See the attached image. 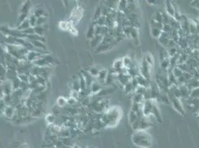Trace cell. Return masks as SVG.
I'll list each match as a JSON object with an SVG mask.
<instances>
[{
	"label": "cell",
	"instance_id": "6da1fadb",
	"mask_svg": "<svg viewBox=\"0 0 199 148\" xmlns=\"http://www.w3.org/2000/svg\"><path fill=\"white\" fill-rule=\"evenodd\" d=\"M134 141H138L137 144L139 146L149 147L151 146V136L143 130H139L134 135L133 137Z\"/></svg>",
	"mask_w": 199,
	"mask_h": 148
},
{
	"label": "cell",
	"instance_id": "7a4b0ae2",
	"mask_svg": "<svg viewBox=\"0 0 199 148\" xmlns=\"http://www.w3.org/2000/svg\"><path fill=\"white\" fill-rule=\"evenodd\" d=\"M170 102H171V104L172 105L174 109L177 111L179 114L182 115V116H184V115L185 114V110H184V106H183L182 103H181V102H180V99L176 98V97H174L173 99H171Z\"/></svg>",
	"mask_w": 199,
	"mask_h": 148
},
{
	"label": "cell",
	"instance_id": "3957f363",
	"mask_svg": "<svg viewBox=\"0 0 199 148\" xmlns=\"http://www.w3.org/2000/svg\"><path fill=\"white\" fill-rule=\"evenodd\" d=\"M151 65H149L146 61V60L143 59L142 61L141 67L140 68V74L145 77L146 78L149 80L150 78V70H151Z\"/></svg>",
	"mask_w": 199,
	"mask_h": 148
},
{
	"label": "cell",
	"instance_id": "277c9868",
	"mask_svg": "<svg viewBox=\"0 0 199 148\" xmlns=\"http://www.w3.org/2000/svg\"><path fill=\"white\" fill-rule=\"evenodd\" d=\"M171 39H172V38H171L170 34H169L167 33H165L163 31L161 36L158 38V42L163 48H167L169 42H170Z\"/></svg>",
	"mask_w": 199,
	"mask_h": 148
},
{
	"label": "cell",
	"instance_id": "5b68a950",
	"mask_svg": "<svg viewBox=\"0 0 199 148\" xmlns=\"http://www.w3.org/2000/svg\"><path fill=\"white\" fill-rule=\"evenodd\" d=\"M42 56H43V55L36 52V51L30 50L27 54V56H26V59H27V61H29V62L30 61L34 62V61H36L37 59H40Z\"/></svg>",
	"mask_w": 199,
	"mask_h": 148
},
{
	"label": "cell",
	"instance_id": "8992f818",
	"mask_svg": "<svg viewBox=\"0 0 199 148\" xmlns=\"http://www.w3.org/2000/svg\"><path fill=\"white\" fill-rule=\"evenodd\" d=\"M132 76L129 74H125V73H118V80L120 83L124 87L125 85L131 81Z\"/></svg>",
	"mask_w": 199,
	"mask_h": 148
},
{
	"label": "cell",
	"instance_id": "52a82bcc",
	"mask_svg": "<svg viewBox=\"0 0 199 148\" xmlns=\"http://www.w3.org/2000/svg\"><path fill=\"white\" fill-rule=\"evenodd\" d=\"M166 10L165 11L167 13L169 16H170L171 17H173L175 16V6H174V4L172 3V2L171 1H166Z\"/></svg>",
	"mask_w": 199,
	"mask_h": 148
},
{
	"label": "cell",
	"instance_id": "ba28073f",
	"mask_svg": "<svg viewBox=\"0 0 199 148\" xmlns=\"http://www.w3.org/2000/svg\"><path fill=\"white\" fill-rule=\"evenodd\" d=\"M81 74L83 75V76L84 77L85 82H86L87 87L89 88V87H91V85H92V83L94 82V80H93L94 76H92L90 74V73H89V71H86V70L82 71Z\"/></svg>",
	"mask_w": 199,
	"mask_h": 148
},
{
	"label": "cell",
	"instance_id": "9c48e42d",
	"mask_svg": "<svg viewBox=\"0 0 199 148\" xmlns=\"http://www.w3.org/2000/svg\"><path fill=\"white\" fill-rule=\"evenodd\" d=\"M185 85L190 90H194V89H196V88H198L199 79H198V78H192V79L188 81V82L185 84Z\"/></svg>",
	"mask_w": 199,
	"mask_h": 148
},
{
	"label": "cell",
	"instance_id": "30bf717a",
	"mask_svg": "<svg viewBox=\"0 0 199 148\" xmlns=\"http://www.w3.org/2000/svg\"><path fill=\"white\" fill-rule=\"evenodd\" d=\"M103 38V36H101V35H97V36H94L92 39H90L91 46L92 48H97L102 42Z\"/></svg>",
	"mask_w": 199,
	"mask_h": 148
},
{
	"label": "cell",
	"instance_id": "8fae6325",
	"mask_svg": "<svg viewBox=\"0 0 199 148\" xmlns=\"http://www.w3.org/2000/svg\"><path fill=\"white\" fill-rule=\"evenodd\" d=\"M135 78H137V80H138V85H140V86H143V87H149L150 86V82L149 79H147V78H146L145 77H143L142 75H138V76H136Z\"/></svg>",
	"mask_w": 199,
	"mask_h": 148
},
{
	"label": "cell",
	"instance_id": "7c38bea8",
	"mask_svg": "<svg viewBox=\"0 0 199 148\" xmlns=\"http://www.w3.org/2000/svg\"><path fill=\"white\" fill-rule=\"evenodd\" d=\"M123 67H124V65H123V59H118L114 61V65H113V69H114L115 73L118 74Z\"/></svg>",
	"mask_w": 199,
	"mask_h": 148
},
{
	"label": "cell",
	"instance_id": "4fadbf2b",
	"mask_svg": "<svg viewBox=\"0 0 199 148\" xmlns=\"http://www.w3.org/2000/svg\"><path fill=\"white\" fill-rule=\"evenodd\" d=\"M108 71L106 69H101L99 72L98 75H97V82H106V79L107 78Z\"/></svg>",
	"mask_w": 199,
	"mask_h": 148
},
{
	"label": "cell",
	"instance_id": "5bb4252c",
	"mask_svg": "<svg viewBox=\"0 0 199 148\" xmlns=\"http://www.w3.org/2000/svg\"><path fill=\"white\" fill-rule=\"evenodd\" d=\"M4 114L8 118H11L15 114V108L13 106H7L4 110Z\"/></svg>",
	"mask_w": 199,
	"mask_h": 148
},
{
	"label": "cell",
	"instance_id": "9a60e30c",
	"mask_svg": "<svg viewBox=\"0 0 199 148\" xmlns=\"http://www.w3.org/2000/svg\"><path fill=\"white\" fill-rule=\"evenodd\" d=\"M90 89L91 93H99L102 90V87L101 85H100L99 82H94L92 83V85H91V87H89Z\"/></svg>",
	"mask_w": 199,
	"mask_h": 148
},
{
	"label": "cell",
	"instance_id": "2e32d148",
	"mask_svg": "<svg viewBox=\"0 0 199 148\" xmlns=\"http://www.w3.org/2000/svg\"><path fill=\"white\" fill-rule=\"evenodd\" d=\"M151 114L155 116L157 121H159V122H161V116H160V113L158 110V107L154 104L153 107H152V110H151Z\"/></svg>",
	"mask_w": 199,
	"mask_h": 148
},
{
	"label": "cell",
	"instance_id": "e0dca14e",
	"mask_svg": "<svg viewBox=\"0 0 199 148\" xmlns=\"http://www.w3.org/2000/svg\"><path fill=\"white\" fill-rule=\"evenodd\" d=\"M33 63L36 65V66L40 67V68H45V66H48V65H50L48 61H46V60L44 58H43V56H42L40 59H37L36 61H35L34 62H33Z\"/></svg>",
	"mask_w": 199,
	"mask_h": 148
},
{
	"label": "cell",
	"instance_id": "ac0fdd59",
	"mask_svg": "<svg viewBox=\"0 0 199 148\" xmlns=\"http://www.w3.org/2000/svg\"><path fill=\"white\" fill-rule=\"evenodd\" d=\"M31 27V23H30V21H29L28 19H27L26 20H25L24 22H22L20 25H19V27H18V30L20 31H23L25 30H27L28 28Z\"/></svg>",
	"mask_w": 199,
	"mask_h": 148
},
{
	"label": "cell",
	"instance_id": "d6986e66",
	"mask_svg": "<svg viewBox=\"0 0 199 148\" xmlns=\"http://www.w3.org/2000/svg\"><path fill=\"white\" fill-rule=\"evenodd\" d=\"M144 101H145V99L143 95L135 93L134 96H133V102H134V103L142 104V103L144 102Z\"/></svg>",
	"mask_w": 199,
	"mask_h": 148
},
{
	"label": "cell",
	"instance_id": "ffe728a7",
	"mask_svg": "<svg viewBox=\"0 0 199 148\" xmlns=\"http://www.w3.org/2000/svg\"><path fill=\"white\" fill-rule=\"evenodd\" d=\"M138 120V115L134 111L131 110L129 112V123L131 124H134L135 121H137Z\"/></svg>",
	"mask_w": 199,
	"mask_h": 148
},
{
	"label": "cell",
	"instance_id": "44dd1931",
	"mask_svg": "<svg viewBox=\"0 0 199 148\" xmlns=\"http://www.w3.org/2000/svg\"><path fill=\"white\" fill-rule=\"evenodd\" d=\"M31 43L34 46V48H37V49H40V50H46V46L45 45L44 42L40 41H31Z\"/></svg>",
	"mask_w": 199,
	"mask_h": 148
},
{
	"label": "cell",
	"instance_id": "7402d4cb",
	"mask_svg": "<svg viewBox=\"0 0 199 148\" xmlns=\"http://www.w3.org/2000/svg\"><path fill=\"white\" fill-rule=\"evenodd\" d=\"M31 2H29V1H27V2H25V3L22 5V8H21V11H20L21 14H28V10H30V8H31Z\"/></svg>",
	"mask_w": 199,
	"mask_h": 148
},
{
	"label": "cell",
	"instance_id": "603a6c76",
	"mask_svg": "<svg viewBox=\"0 0 199 148\" xmlns=\"http://www.w3.org/2000/svg\"><path fill=\"white\" fill-rule=\"evenodd\" d=\"M128 6V2L127 1H120L119 3H118V11L119 12H124L125 10L126 9V8H127Z\"/></svg>",
	"mask_w": 199,
	"mask_h": 148
},
{
	"label": "cell",
	"instance_id": "cb8c5ba5",
	"mask_svg": "<svg viewBox=\"0 0 199 148\" xmlns=\"http://www.w3.org/2000/svg\"><path fill=\"white\" fill-rule=\"evenodd\" d=\"M106 16H101L100 18H99L97 20L94 21V23H95V25L98 26H106Z\"/></svg>",
	"mask_w": 199,
	"mask_h": 148
},
{
	"label": "cell",
	"instance_id": "d4e9b609",
	"mask_svg": "<svg viewBox=\"0 0 199 148\" xmlns=\"http://www.w3.org/2000/svg\"><path fill=\"white\" fill-rule=\"evenodd\" d=\"M150 25H151V28H159V29L163 30V24L160 23V22H157V21L154 20L153 19H151L150 22Z\"/></svg>",
	"mask_w": 199,
	"mask_h": 148
},
{
	"label": "cell",
	"instance_id": "484cf974",
	"mask_svg": "<svg viewBox=\"0 0 199 148\" xmlns=\"http://www.w3.org/2000/svg\"><path fill=\"white\" fill-rule=\"evenodd\" d=\"M163 30L159 29V28H151V33L155 38L158 39L161 36Z\"/></svg>",
	"mask_w": 199,
	"mask_h": 148
},
{
	"label": "cell",
	"instance_id": "4316f807",
	"mask_svg": "<svg viewBox=\"0 0 199 148\" xmlns=\"http://www.w3.org/2000/svg\"><path fill=\"white\" fill-rule=\"evenodd\" d=\"M172 73H173L174 76H175L177 78L181 77L183 76V74H184V72H183L182 70H180V68H179L178 67H177V66L172 69Z\"/></svg>",
	"mask_w": 199,
	"mask_h": 148
},
{
	"label": "cell",
	"instance_id": "83f0119b",
	"mask_svg": "<svg viewBox=\"0 0 199 148\" xmlns=\"http://www.w3.org/2000/svg\"><path fill=\"white\" fill-rule=\"evenodd\" d=\"M123 65H124L125 68H126L127 69H129L132 66V61L129 57H127V56L124 57L123 59Z\"/></svg>",
	"mask_w": 199,
	"mask_h": 148
},
{
	"label": "cell",
	"instance_id": "f1b7e54d",
	"mask_svg": "<svg viewBox=\"0 0 199 148\" xmlns=\"http://www.w3.org/2000/svg\"><path fill=\"white\" fill-rule=\"evenodd\" d=\"M94 27L95 25H91L89 27V30H88V32H87V38L89 39H92L94 36H95V33H94Z\"/></svg>",
	"mask_w": 199,
	"mask_h": 148
},
{
	"label": "cell",
	"instance_id": "f546056e",
	"mask_svg": "<svg viewBox=\"0 0 199 148\" xmlns=\"http://www.w3.org/2000/svg\"><path fill=\"white\" fill-rule=\"evenodd\" d=\"M56 103H57V105L59 107H63L68 104V99H65V98L63 97H59L57 101H56Z\"/></svg>",
	"mask_w": 199,
	"mask_h": 148
},
{
	"label": "cell",
	"instance_id": "4dcf8cb0",
	"mask_svg": "<svg viewBox=\"0 0 199 148\" xmlns=\"http://www.w3.org/2000/svg\"><path fill=\"white\" fill-rule=\"evenodd\" d=\"M28 19L30 21V23H31V27H35L36 26H37V17L36 16L32 14L31 16L29 17Z\"/></svg>",
	"mask_w": 199,
	"mask_h": 148
},
{
	"label": "cell",
	"instance_id": "1f68e13d",
	"mask_svg": "<svg viewBox=\"0 0 199 148\" xmlns=\"http://www.w3.org/2000/svg\"><path fill=\"white\" fill-rule=\"evenodd\" d=\"M133 90H134V87H133L132 83L131 82V81H130L129 83L126 84V85L124 86V90L126 94H129V93H132Z\"/></svg>",
	"mask_w": 199,
	"mask_h": 148
},
{
	"label": "cell",
	"instance_id": "d6a6232c",
	"mask_svg": "<svg viewBox=\"0 0 199 148\" xmlns=\"http://www.w3.org/2000/svg\"><path fill=\"white\" fill-rule=\"evenodd\" d=\"M34 28V32L35 33L37 34L38 36H43V33H44V29H43V26H36Z\"/></svg>",
	"mask_w": 199,
	"mask_h": 148
},
{
	"label": "cell",
	"instance_id": "836d02e7",
	"mask_svg": "<svg viewBox=\"0 0 199 148\" xmlns=\"http://www.w3.org/2000/svg\"><path fill=\"white\" fill-rule=\"evenodd\" d=\"M153 19L154 20L157 21V22H160V23H163V15H162L161 12H160V10L158 11V12L155 14Z\"/></svg>",
	"mask_w": 199,
	"mask_h": 148
},
{
	"label": "cell",
	"instance_id": "e575fe53",
	"mask_svg": "<svg viewBox=\"0 0 199 148\" xmlns=\"http://www.w3.org/2000/svg\"><path fill=\"white\" fill-rule=\"evenodd\" d=\"M34 15L36 16L37 18L41 16H45V11L43 8H37L34 10Z\"/></svg>",
	"mask_w": 199,
	"mask_h": 148
},
{
	"label": "cell",
	"instance_id": "d590c367",
	"mask_svg": "<svg viewBox=\"0 0 199 148\" xmlns=\"http://www.w3.org/2000/svg\"><path fill=\"white\" fill-rule=\"evenodd\" d=\"M192 99H199V87L198 88L194 89V90H191L190 97Z\"/></svg>",
	"mask_w": 199,
	"mask_h": 148
},
{
	"label": "cell",
	"instance_id": "8d00e7d4",
	"mask_svg": "<svg viewBox=\"0 0 199 148\" xmlns=\"http://www.w3.org/2000/svg\"><path fill=\"white\" fill-rule=\"evenodd\" d=\"M131 37L134 39V40H137L138 39V28L132 27V29L131 31Z\"/></svg>",
	"mask_w": 199,
	"mask_h": 148
},
{
	"label": "cell",
	"instance_id": "74e56055",
	"mask_svg": "<svg viewBox=\"0 0 199 148\" xmlns=\"http://www.w3.org/2000/svg\"><path fill=\"white\" fill-rule=\"evenodd\" d=\"M146 87H143V86H138V87H137L136 89H135V93L137 94H140V95H144L145 92H146Z\"/></svg>",
	"mask_w": 199,
	"mask_h": 148
},
{
	"label": "cell",
	"instance_id": "f35d334b",
	"mask_svg": "<svg viewBox=\"0 0 199 148\" xmlns=\"http://www.w3.org/2000/svg\"><path fill=\"white\" fill-rule=\"evenodd\" d=\"M102 16V9L101 7H98L96 10L95 13H94V20L96 21Z\"/></svg>",
	"mask_w": 199,
	"mask_h": 148
},
{
	"label": "cell",
	"instance_id": "ab89813d",
	"mask_svg": "<svg viewBox=\"0 0 199 148\" xmlns=\"http://www.w3.org/2000/svg\"><path fill=\"white\" fill-rule=\"evenodd\" d=\"M144 59L146 60V61L147 62V63L149 64V65H150L151 66H152L154 64V59L153 57H152V56H151V54H147L146 56H145Z\"/></svg>",
	"mask_w": 199,
	"mask_h": 148
},
{
	"label": "cell",
	"instance_id": "60d3db41",
	"mask_svg": "<svg viewBox=\"0 0 199 148\" xmlns=\"http://www.w3.org/2000/svg\"><path fill=\"white\" fill-rule=\"evenodd\" d=\"M172 31H173V28H172V27H171V26L169 25V24L163 25V32L167 33L170 34L172 32Z\"/></svg>",
	"mask_w": 199,
	"mask_h": 148
},
{
	"label": "cell",
	"instance_id": "b9f144b4",
	"mask_svg": "<svg viewBox=\"0 0 199 148\" xmlns=\"http://www.w3.org/2000/svg\"><path fill=\"white\" fill-rule=\"evenodd\" d=\"M100 70H98V69L96 68H91L89 72L90 73V74L92 76L97 77V75H98L99 72H100Z\"/></svg>",
	"mask_w": 199,
	"mask_h": 148
},
{
	"label": "cell",
	"instance_id": "7bdbcfd3",
	"mask_svg": "<svg viewBox=\"0 0 199 148\" xmlns=\"http://www.w3.org/2000/svg\"><path fill=\"white\" fill-rule=\"evenodd\" d=\"M28 14H20L19 16V19H18V22H19V25L22 23V22H24L25 20L28 19Z\"/></svg>",
	"mask_w": 199,
	"mask_h": 148
},
{
	"label": "cell",
	"instance_id": "ee69618b",
	"mask_svg": "<svg viewBox=\"0 0 199 148\" xmlns=\"http://www.w3.org/2000/svg\"><path fill=\"white\" fill-rule=\"evenodd\" d=\"M46 21V18L45 16H41L37 18V26H42Z\"/></svg>",
	"mask_w": 199,
	"mask_h": 148
},
{
	"label": "cell",
	"instance_id": "f6af8a7d",
	"mask_svg": "<svg viewBox=\"0 0 199 148\" xmlns=\"http://www.w3.org/2000/svg\"><path fill=\"white\" fill-rule=\"evenodd\" d=\"M46 119H47V121H48V122L52 123L54 121V119H55L54 115H48V116H47V118H46Z\"/></svg>",
	"mask_w": 199,
	"mask_h": 148
},
{
	"label": "cell",
	"instance_id": "bcb514c9",
	"mask_svg": "<svg viewBox=\"0 0 199 148\" xmlns=\"http://www.w3.org/2000/svg\"><path fill=\"white\" fill-rule=\"evenodd\" d=\"M77 103V100L75 99V98L71 97L68 99V104H74Z\"/></svg>",
	"mask_w": 199,
	"mask_h": 148
},
{
	"label": "cell",
	"instance_id": "7dc6e473",
	"mask_svg": "<svg viewBox=\"0 0 199 148\" xmlns=\"http://www.w3.org/2000/svg\"><path fill=\"white\" fill-rule=\"evenodd\" d=\"M148 2H149V4H155L154 2H155V1H148Z\"/></svg>",
	"mask_w": 199,
	"mask_h": 148
},
{
	"label": "cell",
	"instance_id": "c3c4849f",
	"mask_svg": "<svg viewBox=\"0 0 199 148\" xmlns=\"http://www.w3.org/2000/svg\"><path fill=\"white\" fill-rule=\"evenodd\" d=\"M198 50H199V44H198Z\"/></svg>",
	"mask_w": 199,
	"mask_h": 148
}]
</instances>
